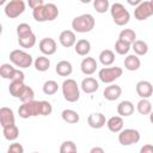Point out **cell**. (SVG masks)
I'll list each match as a JSON object with an SVG mask.
<instances>
[{
    "instance_id": "6da1fadb",
    "label": "cell",
    "mask_w": 153,
    "mask_h": 153,
    "mask_svg": "<svg viewBox=\"0 0 153 153\" xmlns=\"http://www.w3.org/2000/svg\"><path fill=\"white\" fill-rule=\"evenodd\" d=\"M94 25H96L94 17L90 13L78 16L72 20V29L75 32H79V33L90 32L94 27Z\"/></svg>"
},
{
    "instance_id": "7a4b0ae2",
    "label": "cell",
    "mask_w": 153,
    "mask_h": 153,
    "mask_svg": "<svg viewBox=\"0 0 153 153\" xmlns=\"http://www.w3.org/2000/svg\"><path fill=\"white\" fill-rule=\"evenodd\" d=\"M110 13H111L114 23L118 26H123V25L128 24L130 20V13L124 7V5H122L121 2L112 4L110 7Z\"/></svg>"
},
{
    "instance_id": "3957f363",
    "label": "cell",
    "mask_w": 153,
    "mask_h": 153,
    "mask_svg": "<svg viewBox=\"0 0 153 153\" xmlns=\"http://www.w3.org/2000/svg\"><path fill=\"white\" fill-rule=\"evenodd\" d=\"M62 94L63 98L69 102V103H75L79 100L80 98V90H79V85L76 84V81L74 79H66L62 82Z\"/></svg>"
},
{
    "instance_id": "277c9868",
    "label": "cell",
    "mask_w": 153,
    "mask_h": 153,
    "mask_svg": "<svg viewBox=\"0 0 153 153\" xmlns=\"http://www.w3.org/2000/svg\"><path fill=\"white\" fill-rule=\"evenodd\" d=\"M10 61L16 66V67H19V68H29L33 60H32V56L30 54H27L26 51L22 50V49H14L10 53Z\"/></svg>"
},
{
    "instance_id": "5b68a950",
    "label": "cell",
    "mask_w": 153,
    "mask_h": 153,
    "mask_svg": "<svg viewBox=\"0 0 153 153\" xmlns=\"http://www.w3.org/2000/svg\"><path fill=\"white\" fill-rule=\"evenodd\" d=\"M18 115L22 118H29L41 115V100L23 103L18 109Z\"/></svg>"
},
{
    "instance_id": "8992f818",
    "label": "cell",
    "mask_w": 153,
    "mask_h": 153,
    "mask_svg": "<svg viewBox=\"0 0 153 153\" xmlns=\"http://www.w3.org/2000/svg\"><path fill=\"white\" fill-rule=\"evenodd\" d=\"M122 68L121 67H104L98 72L99 80L104 84H112L120 76H122Z\"/></svg>"
},
{
    "instance_id": "52a82bcc",
    "label": "cell",
    "mask_w": 153,
    "mask_h": 153,
    "mask_svg": "<svg viewBox=\"0 0 153 153\" xmlns=\"http://www.w3.org/2000/svg\"><path fill=\"white\" fill-rule=\"evenodd\" d=\"M25 2L23 0H11L5 5L4 12L6 14V17L14 19L17 17H19L20 14L24 13L25 11Z\"/></svg>"
},
{
    "instance_id": "ba28073f",
    "label": "cell",
    "mask_w": 153,
    "mask_h": 153,
    "mask_svg": "<svg viewBox=\"0 0 153 153\" xmlns=\"http://www.w3.org/2000/svg\"><path fill=\"white\" fill-rule=\"evenodd\" d=\"M140 141V133L136 129L127 128L120 131L118 134V142L122 146H130L134 143H137Z\"/></svg>"
},
{
    "instance_id": "9c48e42d",
    "label": "cell",
    "mask_w": 153,
    "mask_h": 153,
    "mask_svg": "<svg viewBox=\"0 0 153 153\" xmlns=\"http://www.w3.org/2000/svg\"><path fill=\"white\" fill-rule=\"evenodd\" d=\"M151 16H153V10H152V6H151V1H141V4L139 6H136L135 10H134V17L139 22L146 20Z\"/></svg>"
},
{
    "instance_id": "30bf717a",
    "label": "cell",
    "mask_w": 153,
    "mask_h": 153,
    "mask_svg": "<svg viewBox=\"0 0 153 153\" xmlns=\"http://www.w3.org/2000/svg\"><path fill=\"white\" fill-rule=\"evenodd\" d=\"M38 48L41 50V53L45 56V55H53L56 53V49H57V44L55 42L54 38L51 37H44L39 41V44H38Z\"/></svg>"
},
{
    "instance_id": "8fae6325",
    "label": "cell",
    "mask_w": 153,
    "mask_h": 153,
    "mask_svg": "<svg viewBox=\"0 0 153 153\" xmlns=\"http://www.w3.org/2000/svg\"><path fill=\"white\" fill-rule=\"evenodd\" d=\"M135 90H136L137 96L141 97V99H148L149 97L153 96V86L147 80H140L136 84Z\"/></svg>"
},
{
    "instance_id": "7c38bea8",
    "label": "cell",
    "mask_w": 153,
    "mask_h": 153,
    "mask_svg": "<svg viewBox=\"0 0 153 153\" xmlns=\"http://www.w3.org/2000/svg\"><path fill=\"white\" fill-rule=\"evenodd\" d=\"M16 123V118H14V114L13 110L7 108V106H2L0 109V124L2 128L8 127V126H13Z\"/></svg>"
},
{
    "instance_id": "4fadbf2b",
    "label": "cell",
    "mask_w": 153,
    "mask_h": 153,
    "mask_svg": "<svg viewBox=\"0 0 153 153\" xmlns=\"http://www.w3.org/2000/svg\"><path fill=\"white\" fill-rule=\"evenodd\" d=\"M121 94H122V88L120 85H116V84H110L103 91V97L109 102L118 99L121 97Z\"/></svg>"
},
{
    "instance_id": "5bb4252c",
    "label": "cell",
    "mask_w": 153,
    "mask_h": 153,
    "mask_svg": "<svg viewBox=\"0 0 153 153\" xmlns=\"http://www.w3.org/2000/svg\"><path fill=\"white\" fill-rule=\"evenodd\" d=\"M59 42L65 48H71V47L75 45L76 37H75L74 31H72V30H63L60 33V36H59Z\"/></svg>"
},
{
    "instance_id": "9a60e30c",
    "label": "cell",
    "mask_w": 153,
    "mask_h": 153,
    "mask_svg": "<svg viewBox=\"0 0 153 153\" xmlns=\"http://www.w3.org/2000/svg\"><path fill=\"white\" fill-rule=\"evenodd\" d=\"M87 124L93 129H100L106 124L105 116L100 112H93L87 117Z\"/></svg>"
},
{
    "instance_id": "2e32d148",
    "label": "cell",
    "mask_w": 153,
    "mask_h": 153,
    "mask_svg": "<svg viewBox=\"0 0 153 153\" xmlns=\"http://www.w3.org/2000/svg\"><path fill=\"white\" fill-rule=\"evenodd\" d=\"M80 69L85 75H92L97 69V61L93 57H84L80 63Z\"/></svg>"
},
{
    "instance_id": "e0dca14e",
    "label": "cell",
    "mask_w": 153,
    "mask_h": 153,
    "mask_svg": "<svg viewBox=\"0 0 153 153\" xmlns=\"http://www.w3.org/2000/svg\"><path fill=\"white\" fill-rule=\"evenodd\" d=\"M80 87H81V90H82L85 93H88V94H90V93H94L96 91H98L99 84H98V81H97L94 78L87 76V78L82 79Z\"/></svg>"
},
{
    "instance_id": "ac0fdd59",
    "label": "cell",
    "mask_w": 153,
    "mask_h": 153,
    "mask_svg": "<svg viewBox=\"0 0 153 153\" xmlns=\"http://www.w3.org/2000/svg\"><path fill=\"white\" fill-rule=\"evenodd\" d=\"M123 118L121 116H112L106 121V127L112 133H120L123 130Z\"/></svg>"
},
{
    "instance_id": "d6986e66",
    "label": "cell",
    "mask_w": 153,
    "mask_h": 153,
    "mask_svg": "<svg viewBox=\"0 0 153 153\" xmlns=\"http://www.w3.org/2000/svg\"><path fill=\"white\" fill-rule=\"evenodd\" d=\"M140 67H141V61L137 55L135 54L127 55V57L124 59V68L127 71L134 72V71H137Z\"/></svg>"
},
{
    "instance_id": "ffe728a7",
    "label": "cell",
    "mask_w": 153,
    "mask_h": 153,
    "mask_svg": "<svg viewBox=\"0 0 153 153\" xmlns=\"http://www.w3.org/2000/svg\"><path fill=\"white\" fill-rule=\"evenodd\" d=\"M74 50L80 56L88 55V53L91 51V43H90V41H87L85 38H81V39L76 41V43L74 45Z\"/></svg>"
},
{
    "instance_id": "44dd1931",
    "label": "cell",
    "mask_w": 153,
    "mask_h": 153,
    "mask_svg": "<svg viewBox=\"0 0 153 153\" xmlns=\"http://www.w3.org/2000/svg\"><path fill=\"white\" fill-rule=\"evenodd\" d=\"M117 112L121 117H128L134 112V104L130 100H122L117 105Z\"/></svg>"
},
{
    "instance_id": "7402d4cb",
    "label": "cell",
    "mask_w": 153,
    "mask_h": 153,
    "mask_svg": "<svg viewBox=\"0 0 153 153\" xmlns=\"http://www.w3.org/2000/svg\"><path fill=\"white\" fill-rule=\"evenodd\" d=\"M55 71L60 76H69L73 72V67H72V63L69 61L62 60V61L57 62V65L55 67Z\"/></svg>"
},
{
    "instance_id": "603a6c76",
    "label": "cell",
    "mask_w": 153,
    "mask_h": 153,
    "mask_svg": "<svg viewBox=\"0 0 153 153\" xmlns=\"http://www.w3.org/2000/svg\"><path fill=\"white\" fill-rule=\"evenodd\" d=\"M61 117L66 123H69V124H75L80 120L79 114L75 110H72V109H65L61 114Z\"/></svg>"
},
{
    "instance_id": "cb8c5ba5",
    "label": "cell",
    "mask_w": 153,
    "mask_h": 153,
    "mask_svg": "<svg viewBox=\"0 0 153 153\" xmlns=\"http://www.w3.org/2000/svg\"><path fill=\"white\" fill-rule=\"evenodd\" d=\"M99 61L103 66L108 67V66H111L114 62H115V53L110 49H104L100 51L99 54Z\"/></svg>"
},
{
    "instance_id": "d4e9b609",
    "label": "cell",
    "mask_w": 153,
    "mask_h": 153,
    "mask_svg": "<svg viewBox=\"0 0 153 153\" xmlns=\"http://www.w3.org/2000/svg\"><path fill=\"white\" fill-rule=\"evenodd\" d=\"M44 10H45V20L47 22H53L59 17V8L55 4H51V2L45 4Z\"/></svg>"
},
{
    "instance_id": "484cf974",
    "label": "cell",
    "mask_w": 153,
    "mask_h": 153,
    "mask_svg": "<svg viewBox=\"0 0 153 153\" xmlns=\"http://www.w3.org/2000/svg\"><path fill=\"white\" fill-rule=\"evenodd\" d=\"M2 134H4V137L8 141H14L17 140V137L19 136V129L16 124L13 126H8V127H5L2 128Z\"/></svg>"
},
{
    "instance_id": "4316f807",
    "label": "cell",
    "mask_w": 153,
    "mask_h": 153,
    "mask_svg": "<svg viewBox=\"0 0 153 153\" xmlns=\"http://www.w3.org/2000/svg\"><path fill=\"white\" fill-rule=\"evenodd\" d=\"M131 49L134 50L135 55L137 56H143L148 53V45L145 41H141V39H136L133 44H131Z\"/></svg>"
},
{
    "instance_id": "83f0119b",
    "label": "cell",
    "mask_w": 153,
    "mask_h": 153,
    "mask_svg": "<svg viewBox=\"0 0 153 153\" xmlns=\"http://www.w3.org/2000/svg\"><path fill=\"white\" fill-rule=\"evenodd\" d=\"M33 65H35V68H36L38 72H45V71H48L49 67H50V60H49L47 56L42 55V56L36 57V60L33 61Z\"/></svg>"
},
{
    "instance_id": "f1b7e54d",
    "label": "cell",
    "mask_w": 153,
    "mask_h": 153,
    "mask_svg": "<svg viewBox=\"0 0 153 153\" xmlns=\"http://www.w3.org/2000/svg\"><path fill=\"white\" fill-rule=\"evenodd\" d=\"M118 39L124 41V42H127L129 44H133L136 41V33L131 29H123L118 35Z\"/></svg>"
},
{
    "instance_id": "f546056e",
    "label": "cell",
    "mask_w": 153,
    "mask_h": 153,
    "mask_svg": "<svg viewBox=\"0 0 153 153\" xmlns=\"http://www.w3.org/2000/svg\"><path fill=\"white\" fill-rule=\"evenodd\" d=\"M26 85L24 82H19V81H11L10 82V86H8V91L11 93V96H13L14 98H19L24 87Z\"/></svg>"
},
{
    "instance_id": "4dcf8cb0",
    "label": "cell",
    "mask_w": 153,
    "mask_h": 153,
    "mask_svg": "<svg viewBox=\"0 0 153 153\" xmlns=\"http://www.w3.org/2000/svg\"><path fill=\"white\" fill-rule=\"evenodd\" d=\"M136 110L140 115H149L152 112V103L148 99H140L136 104Z\"/></svg>"
},
{
    "instance_id": "1f68e13d",
    "label": "cell",
    "mask_w": 153,
    "mask_h": 153,
    "mask_svg": "<svg viewBox=\"0 0 153 153\" xmlns=\"http://www.w3.org/2000/svg\"><path fill=\"white\" fill-rule=\"evenodd\" d=\"M16 69H17V68H14V67H13L12 65H10V63H2V65L0 66V75H1L2 79L12 80Z\"/></svg>"
},
{
    "instance_id": "d6a6232c",
    "label": "cell",
    "mask_w": 153,
    "mask_h": 153,
    "mask_svg": "<svg viewBox=\"0 0 153 153\" xmlns=\"http://www.w3.org/2000/svg\"><path fill=\"white\" fill-rule=\"evenodd\" d=\"M130 49H131V44H129V43H127L124 41L117 39L116 43H115V51L118 55H127Z\"/></svg>"
},
{
    "instance_id": "836d02e7",
    "label": "cell",
    "mask_w": 153,
    "mask_h": 153,
    "mask_svg": "<svg viewBox=\"0 0 153 153\" xmlns=\"http://www.w3.org/2000/svg\"><path fill=\"white\" fill-rule=\"evenodd\" d=\"M59 90V84L55 80H47L43 84V92L48 96H53Z\"/></svg>"
},
{
    "instance_id": "e575fe53",
    "label": "cell",
    "mask_w": 153,
    "mask_h": 153,
    "mask_svg": "<svg viewBox=\"0 0 153 153\" xmlns=\"http://www.w3.org/2000/svg\"><path fill=\"white\" fill-rule=\"evenodd\" d=\"M32 29L29 24L26 23H20L18 26H17V35H18V38H25L30 35H32Z\"/></svg>"
},
{
    "instance_id": "d590c367",
    "label": "cell",
    "mask_w": 153,
    "mask_h": 153,
    "mask_svg": "<svg viewBox=\"0 0 153 153\" xmlns=\"http://www.w3.org/2000/svg\"><path fill=\"white\" fill-rule=\"evenodd\" d=\"M18 43L22 48H25V49H30L32 48L35 44H36V35L32 33L25 38H18Z\"/></svg>"
},
{
    "instance_id": "8d00e7d4",
    "label": "cell",
    "mask_w": 153,
    "mask_h": 153,
    "mask_svg": "<svg viewBox=\"0 0 153 153\" xmlns=\"http://www.w3.org/2000/svg\"><path fill=\"white\" fill-rule=\"evenodd\" d=\"M33 98H35V92H33V90H32L30 86H25L24 90H23V92H22V94H20V97H19V99L22 100V103L32 102V100H35Z\"/></svg>"
},
{
    "instance_id": "74e56055",
    "label": "cell",
    "mask_w": 153,
    "mask_h": 153,
    "mask_svg": "<svg viewBox=\"0 0 153 153\" xmlns=\"http://www.w3.org/2000/svg\"><path fill=\"white\" fill-rule=\"evenodd\" d=\"M93 7L98 13H105L109 10L110 4H109V0H94Z\"/></svg>"
},
{
    "instance_id": "f35d334b",
    "label": "cell",
    "mask_w": 153,
    "mask_h": 153,
    "mask_svg": "<svg viewBox=\"0 0 153 153\" xmlns=\"http://www.w3.org/2000/svg\"><path fill=\"white\" fill-rule=\"evenodd\" d=\"M45 5V4H44ZM44 5L38 7V8H35L32 10V17L36 22H39V23H43V22H47L45 20V10H44Z\"/></svg>"
},
{
    "instance_id": "ab89813d",
    "label": "cell",
    "mask_w": 153,
    "mask_h": 153,
    "mask_svg": "<svg viewBox=\"0 0 153 153\" xmlns=\"http://www.w3.org/2000/svg\"><path fill=\"white\" fill-rule=\"evenodd\" d=\"M74 151H76V145L71 140L63 141L60 146V153H71Z\"/></svg>"
},
{
    "instance_id": "60d3db41",
    "label": "cell",
    "mask_w": 153,
    "mask_h": 153,
    "mask_svg": "<svg viewBox=\"0 0 153 153\" xmlns=\"http://www.w3.org/2000/svg\"><path fill=\"white\" fill-rule=\"evenodd\" d=\"M53 112V106L47 100H41V116H48Z\"/></svg>"
},
{
    "instance_id": "b9f144b4",
    "label": "cell",
    "mask_w": 153,
    "mask_h": 153,
    "mask_svg": "<svg viewBox=\"0 0 153 153\" xmlns=\"http://www.w3.org/2000/svg\"><path fill=\"white\" fill-rule=\"evenodd\" d=\"M7 152H10V153H24V147L18 142H13L10 145Z\"/></svg>"
},
{
    "instance_id": "7bdbcfd3",
    "label": "cell",
    "mask_w": 153,
    "mask_h": 153,
    "mask_svg": "<svg viewBox=\"0 0 153 153\" xmlns=\"http://www.w3.org/2000/svg\"><path fill=\"white\" fill-rule=\"evenodd\" d=\"M11 81H19V82H24V73L18 68V69H16V72H14V75H13V78H12V80Z\"/></svg>"
},
{
    "instance_id": "ee69618b",
    "label": "cell",
    "mask_w": 153,
    "mask_h": 153,
    "mask_svg": "<svg viewBox=\"0 0 153 153\" xmlns=\"http://www.w3.org/2000/svg\"><path fill=\"white\" fill-rule=\"evenodd\" d=\"M27 4H29V6H30L32 10H35V8H38V7L43 6V5H44V1H43V0H29Z\"/></svg>"
},
{
    "instance_id": "f6af8a7d",
    "label": "cell",
    "mask_w": 153,
    "mask_h": 153,
    "mask_svg": "<svg viewBox=\"0 0 153 153\" xmlns=\"http://www.w3.org/2000/svg\"><path fill=\"white\" fill-rule=\"evenodd\" d=\"M140 153H153V145H143L141 148H140Z\"/></svg>"
},
{
    "instance_id": "bcb514c9",
    "label": "cell",
    "mask_w": 153,
    "mask_h": 153,
    "mask_svg": "<svg viewBox=\"0 0 153 153\" xmlns=\"http://www.w3.org/2000/svg\"><path fill=\"white\" fill-rule=\"evenodd\" d=\"M90 153H105V151H104L102 147H99V146H96V147H92V148H91Z\"/></svg>"
},
{
    "instance_id": "7dc6e473",
    "label": "cell",
    "mask_w": 153,
    "mask_h": 153,
    "mask_svg": "<svg viewBox=\"0 0 153 153\" xmlns=\"http://www.w3.org/2000/svg\"><path fill=\"white\" fill-rule=\"evenodd\" d=\"M149 121H151V123L153 124V110H152V112L149 114Z\"/></svg>"
},
{
    "instance_id": "c3c4849f",
    "label": "cell",
    "mask_w": 153,
    "mask_h": 153,
    "mask_svg": "<svg viewBox=\"0 0 153 153\" xmlns=\"http://www.w3.org/2000/svg\"><path fill=\"white\" fill-rule=\"evenodd\" d=\"M151 6H152V10H153V0H151Z\"/></svg>"
},
{
    "instance_id": "681fc988",
    "label": "cell",
    "mask_w": 153,
    "mask_h": 153,
    "mask_svg": "<svg viewBox=\"0 0 153 153\" xmlns=\"http://www.w3.org/2000/svg\"><path fill=\"white\" fill-rule=\"evenodd\" d=\"M71 153H78V151H74V152H71Z\"/></svg>"
},
{
    "instance_id": "f907efd6",
    "label": "cell",
    "mask_w": 153,
    "mask_h": 153,
    "mask_svg": "<svg viewBox=\"0 0 153 153\" xmlns=\"http://www.w3.org/2000/svg\"><path fill=\"white\" fill-rule=\"evenodd\" d=\"M32 153H38V152H32Z\"/></svg>"
},
{
    "instance_id": "816d5d0a",
    "label": "cell",
    "mask_w": 153,
    "mask_h": 153,
    "mask_svg": "<svg viewBox=\"0 0 153 153\" xmlns=\"http://www.w3.org/2000/svg\"><path fill=\"white\" fill-rule=\"evenodd\" d=\"M7 153H10V152H7Z\"/></svg>"
}]
</instances>
